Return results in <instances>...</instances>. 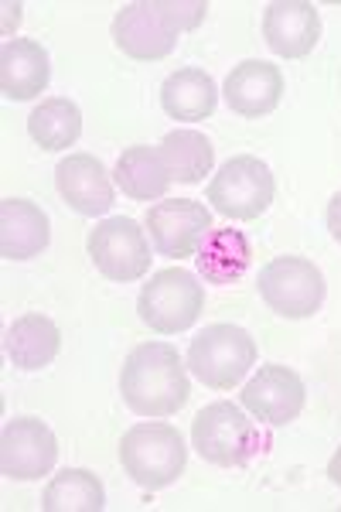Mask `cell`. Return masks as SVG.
I'll return each mask as SVG.
<instances>
[{"label": "cell", "instance_id": "11", "mask_svg": "<svg viewBox=\"0 0 341 512\" xmlns=\"http://www.w3.org/2000/svg\"><path fill=\"white\" fill-rule=\"evenodd\" d=\"M113 41L130 59L157 62V59H168L174 52L178 31H174L168 18L157 11L154 0H137V4H127L113 18Z\"/></svg>", "mask_w": 341, "mask_h": 512}, {"label": "cell", "instance_id": "4", "mask_svg": "<svg viewBox=\"0 0 341 512\" xmlns=\"http://www.w3.org/2000/svg\"><path fill=\"white\" fill-rule=\"evenodd\" d=\"M205 308V287L191 270L168 267L140 287L137 297V315L151 332L157 335H178L188 332Z\"/></svg>", "mask_w": 341, "mask_h": 512}, {"label": "cell", "instance_id": "12", "mask_svg": "<svg viewBox=\"0 0 341 512\" xmlns=\"http://www.w3.org/2000/svg\"><path fill=\"white\" fill-rule=\"evenodd\" d=\"M304 403H307L304 379L294 369L277 366V362L263 366L243 390V407L270 427H284L290 420H297Z\"/></svg>", "mask_w": 341, "mask_h": 512}, {"label": "cell", "instance_id": "18", "mask_svg": "<svg viewBox=\"0 0 341 512\" xmlns=\"http://www.w3.org/2000/svg\"><path fill=\"white\" fill-rule=\"evenodd\" d=\"M7 359L24 373H38V369L52 366L58 349H62V332L52 318L45 315H21L7 328Z\"/></svg>", "mask_w": 341, "mask_h": 512}, {"label": "cell", "instance_id": "21", "mask_svg": "<svg viewBox=\"0 0 341 512\" xmlns=\"http://www.w3.org/2000/svg\"><path fill=\"white\" fill-rule=\"evenodd\" d=\"M28 134L41 151H65L82 134V113L72 99L55 96L35 106L28 117Z\"/></svg>", "mask_w": 341, "mask_h": 512}, {"label": "cell", "instance_id": "23", "mask_svg": "<svg viewBox=\"0 0 341 512\" xmlns=\"http://www.w3.org/2000/svg\"><path fill=\"white\" fill-rule=\"evenodd\" d=\"M103 506L106 489L89 468H65L48 482L45 495H41L45 512H99Z\"/></svg>", "mask_w": 341, "mask_h": 512}, {"label": "cell", "instance_id": "22", "mask_svg": "<svg viewBox=\"0 0 341 512\" xmlns=\"http://www.w3.org/2000/svg\"><path fill=\"white\" fill-rule=\"evenodd\" d=\"M161 158L168 164L171 181L181 185H198L215 164V147L212 140L198 130H171L161 140Z\"/></svg>", "mask_w": 341, "mask_h": 512}, {"label": "cell", "instance_id": "10", "mask_svg": "<svg viewBox=\"0 0 341 512\" xmlns=\"http://www.w3.org/2000/svg\"><path fill=\"white\" fill-rule=\"evenodd\" d=\"M58 461L52 427L38 417H14L0 431V472L11 482H35Z\"/></svg>", "mask_w": 341, "mask_h": 512}, {"label": "cell", "instance_id": "6", "mask_svg": "<svg viewBox=\"0 0 341 512\" xmlns=\"http://www.w3.org/2000/svg\"><path fill=\"white\" fill-rule=\"evenodd\" d=\"M256 287H260L266 308L290 321L318 315L324 304V291H328L318 263L307 260V256H277V260H270L260 270Z\"/></svg>", "mask_w": 341, "mask_h": 512}, {"label": "cell", "instance_id": "19", "mask_svg": "<svg viewBox=\"0 0 341 512\" xmlns=\"http://www.w3.org/2000/svg\"><path fill=\"white\" fill-rule=\"evenodd\" d=\"M215 103H219V89H215V79L202 69H178L161 86V106L171 120L198 123L212 117Z\"/></svg>", "mask_w": 341, "mask_h": 512}, {"label": "cell", "instance_id": "27", "mask_svg": "<svg viewBox=\"0 0 341 512\" xmlns=\"http://www.w3.org/2000/svg\"><path fill=\"white\" fill-rule=\"evenodd\" d=\"M328 478L341 489V448L335 451V458H331V465H328Z\"/></svg>", "mask_w": 341, "mask_h": 512}, {"label": "cell", "instance_id": "9", "mask_svg": "<svg viewBox=\"0 0 341 512\" xmlns=\"http://www.w3.org/2000/svg\"><path fill=\"white\" fill-rule=\"evenodd\" d=\"M147 229L161 256H198L212 233V212L195 198H161L147 209Z\"/></svg>", "mask_w": 341, "mask_h": 512}, {"label": "cell", "instance_id": "15", "mask_svg": "<svg viewBox=\"0 0 341 512\" xmlns=\"http://www.w3.org/2000/svg\"><path fill=\"white\" fill-rule=\"evenodd\" d=\"M284 96V76L277 65L246 59L229 72L226 79V103L232 113L246 120H260L266 113H273Z\"/></svg>", "mask_w": 341, "mask_h": 512}, {"label": "cell", "instance_id": "25", "mask_svg": "<svg viewBox=\"0 0 341 512\" xmlns=\"http://www.w3.org/2000/svg\"><path fill=\"white\" fill-rule=\"evenodd\" d=\"M154 4L178 35L181 31H195L205 21V14H209L205 0H154Z\"/></svg>", "mask_w": 341, "mask_h": 512}, {"label": "cell", "instance_id": "7", "mask_svg": "<svg viewBox=\"0 0 341 512\" xmlns=\"http://www.w3.org/2000/svg\"><path fill=\"white\" fill-rule=\"evenodd\" d=\"M273 195H277V181L270 168L260 158H229L219 168V175L209 181V202L215 212L236 222H253L270 209Z\"/></svg>", "mask_w": 341, "mask_h": 512}, {"label": "cell", "instance_id": "5", "mask_svg": "<svg viewBox=\"0 0 341 512\" xmlns=\"http://www.w3.org/2000/svg\"><path fill=\"white\" fill-rule=\"evenodd\" d=\"M256 366V342L239 325H209L188 345V369L212 390H232Z\"/></svg>", "mask_w": 341, "mask_h": 512}, {"label": "cell", "instance_id": "2", "mask_svg": "<svg viewBox=\"0 0 341 512\" xmlns=\"http://www.w3.org/2000/svg\"><path fill=\"white\" fill-rule=\"evenodd\" d=\"M120 461L140 489L157 492L178 482L185 472V441H181L178 427L171 424H133L120 441Z\"/></svg>", "mask_w": 341, "mask_h": 512}, {"label": "cell", "instance_id": "13", "mask_svg": "<svg viewBox=\"0 0 341 512\" xmlns=\"http://www.w3.org/2000/svg\"><path fill=\"white\" fill-rule=\"evenodd\" d=\"M263 38L280 59H307L321 41V14L307 0H273L263 11Z\"/></svg>", "mask_w": 341, "mask_h": 512}, {"label": "cell", "instance_id": "20", "mask_svg": "<svg viewBox=\"0 0 341 512\" xmlns=\"http://www.w3.org/2000/svg\"><path fill=\"white\" fill-rule=\"evenodd\" d=\"M116 185L123 188V195H130L133 202H154L164 198L171 188V171L161 158V147H127L116 161L113 171Z\"/></svg>", "mask_w": 341, "mask_h": 512}, {"label": "cell", "instance_id": "3", "mask_svg": "<svg viewBox=\"0 0 341 512\" xmlns=\"http://www.w3.org/2000/svg\"><path fill=\"white\" fill-rule=\"evenodd\" d=\"M191 444L209 465L219 468H243L263 451L266 437L253 424L243 407L229 400L209 403L191 424Z\"/></svg>", "mask_w": 341, "mask_h": 512}, {"label": "cell", "instance_id": "16", "mask_svg": "<svg viewBox=\"0 0 341 512\" xmlns=\"http://www.w3.org/2000/svg\"><path fill=\"white\" fill-rule=\"evenodd\" d=\"M52 65H48V52L31 38H11L0 48V89L14 103H28L45 93Z\"/></svg>", "mask_w": 341, "mask_h": 512}, {"label": "cell", "instance_id": "8", "mask_svg": "<svg viewBox=\"0 0 341 512\" xmlns=\"http://www.w3.org/2000/svg\"><path fill=\"white\" fill-rule=\"evenodd\" d=\"M86 246L99 274L106 280H116V284H133L151 270V243L133 219L116 216L99 222L89 233Z\"/></svg>", "mask_w": 341, "mask_h": 512}, {"label": "cell", "instance_id": "24", "mask_svg": "<svg viewBox=\"0 0 341 512\" xmlns=\"http://www.w3.org/2000/svg\"><path fill=\"white\" fill-rule=\"evenodd\" d=\"M249 267V243L239 229H212L198 250V274L209 284H232Z\"/></svg>", "mask_w": 341, "mask_h": 512}, {"label": "cell", "instance_id": "14", "mask_svg": "<svg viewBox=\"0 0 341 512\" xmlns=\"http://www.w3.org/2000/svg\"><path fill=\"white\" fill-rule=\"evenodd\" d=\"M58 195L79 212V216H103L113 209V181L103 161L93 154H69L55 168Z\"/></svg>", "mask_w": 341, "mask_h": 512}, {"label": "cell", "instance_id": "17", "mask_svg": "<svg viewBox=\"0 0 341 512\" xmlns=\"http://www.w3.org/2000/svg\"><path fill=\"white\" fill-rule=\"evenodd\" d=\"M52 229H48L45 209L28 198H4L0 202V256L4 260H31L48 246Z\"/></svg>", "mask_w": 341, "mask_h": 512}, {"label": "cell", "instance_id": "1", "mask_svg": "<svg viewBox=\"0 0 341 512\" xmlns=\"http://www.w3.org/2000/svg\"><path fill=\"white\" fill-rule=\"evenodd\" d=\"M123 403L137 417H174L188 403L191 386L185 362L168 342L137 345L120 373Z\"/></svg>", "mask_w": 341, "mask_h": 512}, {"label": "cell", "instance_id": "26", "mask_svg": "<svg viewBox=\"0 0 341 512\" xmlns=\"http://www.w3.org/2000/svg\"><path fill=\"white\" fill-rule=\"evenodd\" d=\"M328 229L335 236V243H341V192L328 202Z\"/></svg>", "mask_w": 341, "mask_h": 512}]
</instances>
